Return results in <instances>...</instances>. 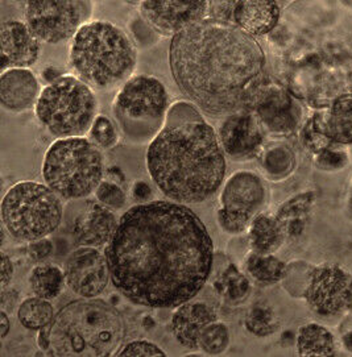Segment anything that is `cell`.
<instances>
[{
    "mask_svg": "<svg viewBox=\"0 0 352 357\" xmlns=\"http://www.w3.org/2000/svg\"><path fill=\"white\" fill-rule=\"evenodd\" d=\"M35 109L37 119L53 136L85 137L96 119L98 102L90 86L78 77L64 75L43 89Z\"/></svg>",
    "mask_w": 352,
    "mask_h": 357,
    "instance_id": "cell-7",
    "label": "cell"
},
{
    "mask_svg": "<svg viewBox=\"0 0 352 357\" xmlns=\"http://www.w3.org/2000/svg\"><path fill=\"white\" fill-rule=\"evenodd\" d=\"M90 136H91V140L96 145H99L101 148H105V149L114 148L119 140L115 126L112 124L111 120L103 115L96 116L94 124L90 130Z\"/></svg>",
    "mask_w": 352,
    "mask_h": 357,
    "instance_id": "cell-33",
    "label": "cell"
},
{
    "mask_svg": "<svg viewBox=\"0 0 352 357\" xmlns=\"http://www.w3.org/2000/svg\"><path fill=\"white\" fill-rule=\"evenodd\" d=\"M129 26H131V31L135 36V40L138 41L136 44L139 47H142V48L152 45L160 37V35L141 16L136 17Z\"/></svg>",
    "mask_w": 352,
    "mask_h": 357,
    "instance_id": "cell-36",
    "label": "cell"
},
{
    "mask_svg": "<svg viewBox=\"0 0 352 357\" xmlns=\"http://www.w3.org/2000/svg\"><path fill=\"white\" fill-rule=\"evenodd\" d=\"M297 348L301 356H332L335 355V340L328 328L310 323L300 328Z\"/></svg>",
    "mask_w": 352,
    "mask_h": 357,
    "instance_id": "cell-23",
    "label": "cell"
},
{
    "mask_svg": "<svg viewBox=\"0 0 352 357\" xmlns=\"http://www.w3.org/2000/svg\"><path fill=\"white\" fill-rule=\"evenodd\" d=\"M138 54L127 33L110 22H89L71 43L69 63L78 78L95 90L126 84Z\"/></svg>",
    "mask_w": 352,
    "mask_h": 357,
    "instance_id": "cell-5",
    "label": "cell"
},
{
    "mask_svg": "<svg viewBox=\"0 0 352 357\" xmlns=\"http://www.w3.org/2000/svg\"><path fill=\"white\" fill-rule=\"evenodd\" d=\"M231 17L247 35L263 36L277 25L280 7L276 1H235Z\"/></svg>",
    "mask_w": 352,
    "mask_h": 357,
    "instance_id": "cell-21",
    "label": "cell"
},
{
    "mask_svg": "<svg viewBox=\"0 0 352 357\" xmlns=\"http://www.w3.org/2000/svg\"><path fill=\"white\" fill-rule=\"evenodd\" d=\"M305 296L313 311L322 317H337L352 309V275L334 265L316 268Z\"/></svg>",
    "mask_w": 352,
    "mask_h": 357,
    "instance_id": "cell-11",
    "label": "cell"
},
{
    "mask_svg": "<svg viewBox=\"0 0 352 357\" xmlns=\"http://www.w3.org/2000/svg\"><path fill=\"white\" fill-rule=\"evenodd\" d=\"M342 342H343V345L346 347V349L352 351V331L351 333H344Z\"/></svg>",
    "mask_w": 352,
    "mask_h": 357,
    "instance_id": "cell-43",
    "label": "cell"
},
{
    "mask_svg": "<svg viewBox=\"0 0 352 357\" xmlns=\"http://www.w3.org/2000/svg\"><path fill=\"white\" fill-rule=\"evenodd\" d=\"M169 108L164 84L151 75L131 77L117 91L112 105L117 126L135 144L152 142L163 130Z\"/></svg>",
    "mask_w": 352,
    "mask_h": 357,
    "instance_id": "cell-8",
    "label": "cell"
},
{
    "mask_svg": "<svg viewBox=\"0 0 352 357\" xmlns=\"http://www.w3.org/2000/svg\"><path fill=\"white\" fill-rule=\"evenodd\" d=\"M117 225V216L108 207L102 203L86 202L73 220L71 235L78 245L98 248L111 241Z\"/></svg>",
    "mask_w": 352,
    "mask_h": 357,
    "instance_id": "cell-17",
    "label": "cell"
},
{
    "mask_svg": "<svg viewBox=\"0 0 352 357\" xmlns=\"http://www.w3.org/2000/svg\"><path fill=\"white\" fill-rule=\"evenodd\" d=\"M328 133L339 143H352V99L338 102L330 114Z\"/></svg>",
    "mask_w": 352,
    "mask_h": 357,
    "instance_id": "cell-28",
    "label": "cell"
},
{
    "mask_svg": "<svg viewBox=\"0 0 352 357\" xmlns=\"http://www.w3.org/2000/svg\"><path fill=\"white\" fill-rule=\"evenodd\" d=\"M53 252V244L49 238H44L29 243L28 253L29 257L36 262L44 261Z\"/></svg>",
    "mask_w": 352,
    "mask_h": 357,
    "instance_id": "cell-37",
    "label": "cell"
},
{
    "mask_svg": "<svg viewBox=\"0 0 352 357\" xmlns=\"http://www.w3.org/2000/svg\"><path fill=\"white\" fill-rule=\"evenodd\" d=\"M95 197L99 203H102L108 208H114V210L123 208L127 202V197H126L124 190L119 185L114 182H110V181L101 182V185L95 190Z\"/></svg>",
    "mask_w": 352,
    "mask_h": 357,
    "instance_id": "cell-34",
    "label": "cell"
},
{
    "mask_svg": "<svg viewBox=\"0 0 352 357\" xmlns=\"http://www.w3.org/2000/svg\"><path fill=\"white\" fill-rule=\"evenodd\" d=\"M12 275H13V265H12L11 259L1 252V286L3 289L7 287L11 282Z\"/></svg>",
    "mask_w": 352,
    "mask_h": 357,
    "instance_id": "cell-39",
    "label": "cell"
},
{
    "mask_svg": "<svg viewBox=\"0 0 352 357\" xmlns=\"http://www.w3.org/2000/svg\"><path fill=\"white\" fill-rule=\"evenodd\" d=\"M40 84L29 69H8L0 77V102L11 112H25L36 107L41 96Z\"/></svg>",
    "mask_w": 352,
    "mask_h": 357,
    "instance_id": "cell-19",
    "label": "cell"
},
{
    "mask_svg": "<svg viewBox=\"0 0 352 357\" xmlns=\"http://www.w3.org/2000/svg\"><path fill=\"white\" fill-rule=\"evenodd\" d=\"M66 285L83 298H96L111 280L106 256L94 247H81L69 256L65 266Z\"/></svg>",
    "mask_w": 352,
    "mask_h": 357,
    "instance_id": "cell-13",
    "label": "cell"
},
{
    "mask_svg": "<svg viewBox=\"0 0 352 357\" xmlns=\"http://www.w3.org/2000/svg\"><path fill=\"white\" fill-rule=\"evenodd\" d=\"M217 219H218V225L224 232L230 235H240L249 228L254 216L239 213V211L226 210L221 207L217 213Z\"/></svg>",
    "mask_w": 352,
    "mask_h": 357,
    "instance_id": "cell-32",
    "label": "cell"
},
{
    "mask_svg": "<svg viewBox=\"0 0 352 357\" xmlns=\"http://www.w3.org/2000/svg\"><path fill=\"white\" fill-rule=\"evenodd\" d=\"M169 63L179 90L205 112L221 116L248 106L263 84L265 57L234 23L207 17L172 38Z\"/></svg>",
    "mask_w": 352,
    "mask_h": 357,
    "instance_id": "cell-2",
    "label": "cell"
},
{
    "mask_svg": "<svg viewBox=\"0 0 352 357\" xmlns=\"http://www.w3.org/2000/svg\"><path fill=\"white\" fill-rule=\"evenodd\" d=\"M218 136L224 153L234 161L251 160L258 155L264 142L261 123L252 111L244 108L227 115Z\"/></svg>",
    "mask_w": 352,
    "mask_h": 357,
    "instance_id": "cell-14",
    "label": "cell"
},
{
    "mask_svg": "<svg viewBox=\"0 0 352 357\" xmlns=\"http://www.w3.org/2000/svg\"><path fill=\"white\" fill-rule=\"evenodd\" d=\"M248 106L261 126L274 133L293 131L300 119L293 98L276 84H261Z\"/></svg>",
    "mask_w": 352,
    "mask_h": 357,
    "instance_id": "cell-15",
    "label": "cell"
},
{
    "mask_svg": "<svg viewBox=\"0 0 352 357\" xmlns=\"http://www.w3.org/2000/svg\"><path fill=\"white\" fill-rule=\"evenodd\" d=\"M310 203H311L310 194H302L289 199L280 207L279 213L276 215V219L281 223L286 235L295 234L300 231L298 222L301 220V216L309 210Z\"/></svg>",
    "mask_w": 352,
    "mask_h": 357,
    "instance_id": "cell-30",
    "label": "cell"
},
{
    "mask_svg": "<svg viewBox=\"0 0 352 357\" xmlns=\"http://www.w3.org/2000/svg\"><path fill=\"white\" fill-rule=\"evenodd\" d=\"M54 309L44 298H28L17 310V319L27 330L38 331L54 321Z\"/></svg>",
    "mask_w": 352,
    "mask_h": 357,
    "instance_id": "cell-25",
    "label": "cell"
},
{
    "mask_svg": "<svg viewBox=\"0 0 352 357\" xmlns=\"http://www.w3.org/2000/svg\"><path fill=\"white\" fill-rule=\"evenodd\" d=\"M246 269L261 284H274L281 281L286 273L285 264L273 255H260L251 252L246 259Z\"/></svg>",
    "mask_w": 352,
    "mask_h": 357,
    "instance_id": "cell-26",
    "label": "cell"
},
{
    "mask_svg": "<svg viewBox=\"0 0 352 357\" xmlns=\"http://www.w3.org/2000/svg\"><path fill=\"white\" fill-rule=\"evenodd\" d=\"M265 201L263 181L252 172H237L224 183L221 207L256 216Z\"/></svg>",
    "mask_w": 352,
    "mask_h": 357,
    "instance_id": "cell-18",
    "label": "cell"
},
{
    "mask_svg": "<svg viewBox=\"0 0 352 357\" xmlns=\"http://www.w3.org/2000/svg\"><path fill=\"white\" fill-rule=\"evenodd\" d=\"M215 289L227 302L231 305H237L248 297L251 291V284L246 275L236 269V266L230 265L221 275V278L215 282Z\"/></svg>",
    "mask_w": 352,
    "mask_h": 357,
    "instance_id": "cell-27",
    "label": "cell"
},
{
    "mask_svg": "<svg viewBox=\"0 0 352 357\" xmlns=\"http://www.w3.org/2000/svg\"><path fill=\"white\" fill-rule=\"evenodd\" d=\"M43 75H44V78L47 79L49 84H53V82H56L57 79H59L61 77H64L59 70H57L56 68H52V66L47 68L44 73H43Z\"/></svg>",
    "mask_w": 352,
    "mask_h": 357,
    "instance_id": "cell-42",
    "label": "cell"
},
{
    "mask_svg": "<svg viewBox=\"0 0 352 357\" xmlns=\"http://www.w3.org/2000/svg\"><path fill=\"white\" fill-rule=\"evenodd\" d=\"M126 336L122 315L102 299L71 302L52 321L53 355L105 357L117 355Z\"/></svg>",
    "mask_w": 352,
    "mask_h": 357,
    "instance_id": "cell-4",
    "label": "cell"
},
{
    "mask_svg": "<svg viewBox=\"0 0 352 357\" xmlns=\"http://www.w3.org/2000/svg\"><path fill=\"white\" fill-rule=\"evenodd\" d=\"M50 331H52V323H50V324H47V326H45L44 328L38 330V336H37V344H38V347H40L41 349H44V351L50 349V347H52Z\"/></svg>",
    "mask_w": 352,
    "mask_h": 357,
    "instance_id": "cell-40",
    "label": "cell"
},
{
    "mask_svg": "<svg viewBox=\"0 0 352 357\" xmlns=\"http://www.w3.org/2000/svg\"><path fill=\"white\" fill-rule=\"evenodd\" d=\"M215 321L217 314L209 305L189 301L175 311L172 317V331L179 344L189 349H197L200 333Z\"/></svg>",
    "mask_w": 352,
    "mask_h": 357,
    "instance_id": "cell-20",
    "label": "cell"
},
{
    "mask_svg": "<svg viewBox=\"0 0 352 357\" xmlns=\"http://www.w3.org/2000/svg\"><path fill=\"white\" fill-rule=\"evenodd\" d=\"M248 236L252 252L260 255H273L280 250L286 234L276 216L258 214L251 222Z\"/></svg>",
    "mask_w": 352,
    "mask_h": 357,
    "instance_id": "cell-22",
    "label": "cell"
},
{
    "mask_svg": "<svg viewBox=\"0 0 352 357\" xmlns=\"http://www.w3.org/2000/svg\"><path fill=\"white\" fill-rule=\"evenodd\" d=\"M210 7V1H141L140 16L159 35L173 38L207 19Z\"/></svg>",
    "mask_w": 352,
    "mask_h": 357,
    "instance_id": "cell-12",
    "label": "cell"
},
{
    "mask_svg": "<svg viewBox=\"0 0 352 357\" xmlns=\"http://www.w3.org/2000/svg\"><path fill=\"white\" fill-rule=\"evenodd\" d=\"M29 284L37 297L50 301L61 294L66 284V277L57 265L43 264L32 269Z\"/></svg>",
    "mask_w": 352,
    "mask_h": 357,
    "instance_id": "cell-24",
    "label": "cell"
},
{
    "mask_svg": "<svg viewBox=\"0 0 352 357\" xmlns=\"http://www.w3.org/2000/svg\"><path fill=\"white\" fill-rule=\"evenodd\" d=\"M247 330L256 336H268L277 331L279 323L272 310L268 307H255L246 318Z\"/></svg>",
    "mask_w": 352,
    "mask_h": 357,
    "instance_id": "cell-31",
    "label": "cell"
},
{
    "mask_svg": "<svg viewBox=\"0 0 352 357\" xmlns=\"http://www.w3.org/2000/svg\"><path fill=\"white\" fill-rule=\"evenodd\" d=\"M93 3L89 0H32L25 3V23L40 41L59 44L74 38L89 23Z\"/></svg>",
    "mask_w": 352,
    "mask_h": 357,
    "instance_id": "cell-10",
    "label": "cell"
},
{
    "mask_svg": "<svg viewBox=\"0 0 352 357\" xmlns=\"http://www.w3.org/2000/svg\"><path fill=\"white\" fill-rule=\"evenodd\" d=\"M62 214L59 195L47 185L32 181L13 185L1 201L3 226L20 241L47 238L59 228Z\"/></svg>",
    "mask_w": 352,
    "mask_h": 357,
    "instance_id": "cell-9",
    "label": "cell"
},
{
    "mask_svg": "<svg viewBox=\"0 0 352 357\" xmlns=\"http://www.w3.org/2000/svg\"><path fill=\"white\" fill-rule=\"evenodd\" d=\"M230 344L228 327L222 321H212L200 333L198 348L206 355H222Z\"/></svg>",
    "mask_w": 352,
    "mask_h": 357,
    "instance_id": "cell-29",
    "label": "cell"
},
{
    "mask_svg": "<svg viewBox=\"0 0 352 357\" xmlns=\"http://www.w3.org/2000/svg\"><path fill=\"white\" fill-rule=\"evenodd\" d=\"M131 191H132L133 199L138 201V202H149L153 198L152 188L145 181H136V182H133Z\"/></svg>",
    "mask_w": 352,
    "mask_h": 357,
    "instance_id": "cell-38",
    "label": "cell"
},
{
    "mask_svg": "<svg viewBox=\"0 0 352 357\" xmlns=\"http://www.w3.org/2000/svg\"><path fill=\"white\" fill-rule=\"evenodd\" d=\"M148 173L166 198L181 204L205 202L221 188L226 153L219 136L191 103L169 108L147 151Z\"/></svg>",
    "mask_w": 352,
    "mask_h": 357,
    "instance_id": "cell-3",
    "label": "cell"
},
{
    "mask_svg": "<svg viewBox=\"0 0 352 357\" xmlns=\"http://www.w3.org/2000/svg\"><path fill=\"white\" fill-rule=\"evenodd\" d=\"M106 259L112 285L131 302L177 309L207 282L214 244L200 216L186 204L140 203L120 218Z\"/></svg>",
    "mask_w": 352,
    "mask_h": 357,
    "instance_id": "cell-1",
    "label": "cell"
},
{
    "mask_svg": "<svg viewBox=\"0 0 352 357\" xmlns=\"http://www.w3.org/2000/svg\"><path fill=\"white\" fill-rule=\"evenodd\" d=\"M10 330H11V321L8 319L7 312L3 310L0 312V336L6 337L10 333Z\"/></svg>",
    "mask_w": 352,
    "mask_h": 357,
    "instance_id": "cell-41",
    "label": "cell"
},
{
    "mask_svg": "<svg viewBox=\"0 0 352 357\" xmlns=\"http://www.w3.org/2000/svg\"><path fill=\"white\" fill-rule=\"evenodd\" d=\"M1 72L8 69H28L40 56V40L20 20H7L0 28Z\"/></svg>",
    "mask_w": 352,
    "mask_h": 357,
    "instance_id": "cell-16",
    "label": "cell"
},
{
    "mask_svg": "<svg viewBox=\"0 0 352 357\" xmlns=\"http://www.w3.org/2000/svg\"><path fill=\"white\" fill-rule=\"evenodd\" d=\"M105 174L98 145L86 137L59 139L47 148L43 162L47 186L64 199H83L95 192Z\"/></svg>",
    "mask_w": 352,
    "mask_h": 357,
    "instance_id": "cell-6",
    "label": "cell"
},
{
    "mask_svg": "<svg viewBox=\"0 0 352 357\" xmlns=\"http://www.w3.org/2000/svg\"><path fill=\"white\" fill-rule=\"evenodd\" d=\"M117 356H166L164 351L157 344L147 340H133L127 343L117 352Z\"/></svg>",
    "mask_w": 352,
    "mask_h": 357,
    "instance_id": "cell-35",
    "label": "cell"
}]
</instances>
